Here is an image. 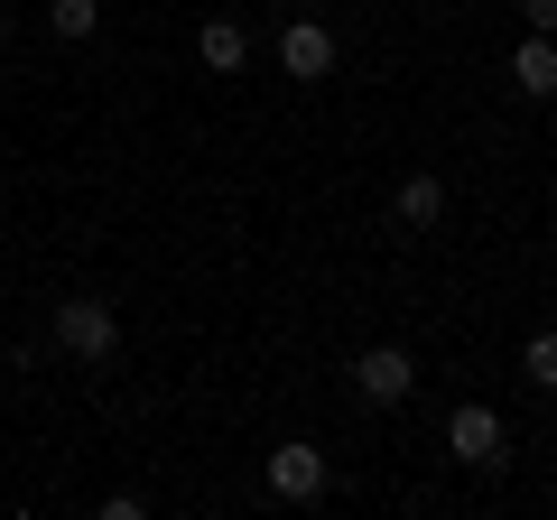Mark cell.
I'll use <instances>...</instances> for the list:
<instances>
[{"mask_svg":"<svg viewBox=\"0 0 557 520\" xmlns=\"http://www.w3.org/2000/svg\"><path fill=\"white\" fill-rule=\"evenodd\" d=\"M57 344H65L75 362H102V354L121 344V317H112L102 298H65V307H57Z\"/></svg>","mask_w":557,"mask_h":520,"instance_id":"cell-1","label":"cell"},{"mask_svg":"<svg viewBox=\"0 0 557 520\" xmlns=\"http://www.w3.org/2000/svg\"><path fill=\"white\" fill-rule=\"evenodd\" d=\"M354 391H362L372 409H399V400L418 391V362L399 354V344H372V354H354Z\"/></svg>","mask_w":557,"mask_h":520,"instance_id":"cell-2","label":"cell"},{"mask_svg":"<svg viewBox=\"0 0 557 520\" xmlns=\"http://www.w3.org/2000/svg\"><path fill=\"white\" fill-rule=\"evenodd\" d=\"M278 65H288L298 84H325V75H335V28H325V20H288V38H278Z\"/></svg>","mask_w":557,"mask_h":520,"instance_id":"cell-3","label":"cell"},{"mask_svg":"<svg viewBox=\"0 0 557 520\" xmlns=\"http://www.w3.org/2000/svg\"><path fill=\"white\" fill-rule=\"evenodd\" d=\"M270 493L278 502H317L325 493V456H317V446H298V437L270 446Z\"/></svg>","mask_w":557,"mask_h":520,"instance_id":"cell-4","label":"cell"},{"mask_svg":"<svg viewBox=\"0 0 557 520\" xmlns=\"http://www.w3.org/2000/svg\"><path fill=\"white\" fill-rule=\"evenodd\" d=\"M446 446H456L465 465H502V409H483V400H465L456 419H446Z\"/></svg>","mask_w":557,"mask_h":520,"instance_id":"cell-5","label":"cell"},{"mask_svg":"<svg viewBox=\"0 0 557 520\" xmlns=\"http://www.w3.org/2000/svg\"><path fill=\"white\" fill-rule=\"evenodd\" d=\"M511 84L548 102V94H557V38H539V28H530V38H520V57H511Z\"/></svg>","mask_w":557,"mask_h":520,"instance_id":"cell-6","label":"cell"},{"mask_svg":"<svg viewBox=\"0 0 557 520\" xmlns=\"http://www.w3.org/2000/svg\"><path fill=\"white\" fill-rule=\"evenodd\" d=\"M391 214L409 223V233H428V223L446 214V186H437V177H399V196H391Z\"/></svg>","mask_w":557,"mask_h":520,"instance_id":"cell-7","label":"cell"},{"mask_svg":"<svg viewBox=\"0 0 557 520\" xmlns=\"http://www.w3.org/2000/svg\"><path fill=\"white\" fill-rule=\"evenodd\" d=\"M196 57L214 65V75H242V57H251V38H242V20H205V38H196Z\"/></svg>","mask_w":557,"mask_h":520,"instance_id":"cell-8","label":"cell"},{"mask_svg":"<svg viewBox=\"0 0 557 520\" xmlns=\"http://www.w3.org/2000/svg\"><path fill=\"white\" fill-rule=\"evenodd\" d=\"M47 28H57V38H94L102 10H94V0H47Z\"/></svg>","mask_w":557,"mask_h":520,"instance_id":"cell-9","label":"cell"},{"mask_svg":"<svg viewBox=\"0 0 557 520\" xmlns=\"http://www.w3.org/2000/svg\"><path fill=\"white\" fill-rule=\"evenodd\" d=\"M520 372H530V391H557V325H548V335H530Z\"/></svg>","mask_w":557,"mask_h":520,"instance_id":"cell-10","label":"cell"},{"mask_svg":"<svg viewBox=\"0 0 557 520\" xmlns=\"http://www.w3.org/2000/svg\"><path fill=\"white\" fill-rule=\"evenodd\" d=\"M520 10H530V28H539V38H557V0H520Z\"/></svg>","mask_w":557,"mask_h":520,"instance_id":"cell-11","label":"cell"},{"mask_svg":"<svg viewBox=\"0 0 557 520\" xmlns=\"http://www.w3.org/2000/svg\"><path fill=\"white\" fill-rule=\"evenodd\" d=\"M0 38H10V20H0Z\"/></svg>","mask_w":557,"mask_h":520,"instance_id":"cell-12","label":"cell"}]
</instances>
